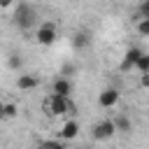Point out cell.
Wrapping results in <instances>:
<instances>
[{"instance_id":"obj_4","label":"cell","mask_w":149,"mask_h":149,"mask_svg":"<svg viewBox=\"0 0 149 149\" xmlns=\"http://www.w3.org/2000/svg\"><path fill=\"white\" fill-rule=\"evenodd\" d=\"M114 133H116L114 119H105V121H100V123L93 126V140H109Z\"/></svg>"},{"instance_id":"obj_16","label":"cell","mask_w":149,"mask_h":149,"mask_svg":"<svg viewBox=\"0 0 149 149\" xmlns=\"http://www.w3.org/2000/svg\"><path fill=\"white\" fill-rule=\"evenodd\" d=\"M74 63H65L63 68H61V77H70V74H74Z\"/></svg>"},{"instance_id":"obj_10","label":"cell","mask_w":149,"mask_h":149,"mask_svg":"<svg viewBox=\"0 0 149 149\" xmlns=\"http://www.w3.org/2000/svg\"><path fill=\"white\" fill-rule=\"evenodd\" d=\"M88 44H91V37H88L86 30L74 33V37H72V47H74V51H81V49H86Z\"/></svg>"},{"instance_id":"obj_8","label":"cell","mask_w":149,"mask_h":149,"mask_svg":"<svg viewBox=\"0 0 149 149\" xmlns=\"http://www.w3.org/2000/svg\"><path fill=\"white\" fill-rule=\"evenodd\" d=\"M140 56H142V51H140L137 47H130V49L126 51V56H123V61H121V70L126 72V70H130V68H135V63L140 61Z\"/></svg>"},{"instance_id":"obj_17","label":"cell","mask_w":149,"mask_h":149,"mask_svg":"<svg viewBox=\"0 0 149 149\" xmlns=\"http://www.w3.org/2000/svg\"><path fill=\"white\" fill-rule=\"evenodd\" d=\"M7 65H9L12 70H19V68H21V58H19V56H9V61H7Z\"/></svg>"},{"instance_id":"obj_19","label":"cell","mask_w":149,"mask_h":149,"mask_svg":"<svg viewBox=\"0 0 149 149\" xmlns=\"http://www.w3.org/2000/svg\"><path fill=\"white\" fill-rule=\"evenodd\" d=\"M140 86H144V88H149V72H144V74H140Z\"/></svg>"},{"instance_id":"obj_12","label":"cell","mask_w":149,"mask_h":149,"mask_svg":"<svg viewBox=\"0 0 149 149\" xmlns=\"http://www.w3.org/2000/svg\"><path fill=\"white\" fill-rule=\"evenodd\" d=\"M135 70H137L140 74L149 72V54H142V56H140V61L135 63Z\"/></svg>"},{"instance_id":"obj_21","label":"cell","mask_w":149,"mask_h":149,"mask_svg":"<svg viewBox=\"0 0 149 149\" xmlns=\"http://www.w3.org/2000/svg\"><path fill=\"white\" fill-rule=\"evenodd\" d=\"M0 119H5V102H0Z\"/></svg>"},{"instance_id":"obj_15","label":"cell","mask_w":149,"mask_h":149,"mask_svg":"<svg viewBox=\"0 0 149 149\" xmlns=\"http://www.w3.org/2000/svg\"><path fill=\"white\" fill-rule=\"evenodd\" d=\"M40 149H65V147L61 142H56V140H47V142L40 144Z\"/></svg>"},{"instance_id":"obj_14","label":"cell","mask_w":149,"mask_h":149,"mask_svg":"<svg viewBox=\"0 0 149 149\" xmlns=\"http://www.w3.org/2000/svg\"><path fill=\"white\" fill-rule=\"evenodd\" d=\"M137 33L142 37H149V19H137Z\"/></svg>"},{"instance_id":"obj_9","label":"cell","mask_w":149,"mask_h":149,"mask_svg":"<svg viewBox=\"0 0 149 149\" xmlns=\"http://www.w3.org/2000/svg\"><path fill=\"white\" fill-rule=\"evenodd\" d=\"M37 86H40V79L35 74H19V79H16V88L19 91H33Z\"/></svg>"},{"instance_id":"obj_7","label":"cell","mask_w":149,"mask_h":149,"mask_svg":"<svg viewBox=\"0 0 149 149\" xmlns=\"http://www.w3.org/2000/svg\"><path fill=\"white\" fill-rule=\"evenodd\" d=\"M54 93L61 95V98H70V93H72V81H70L68 77L54 79Z\"/></svg>"},{"instance_id":"obj_5","label":"cell","mask_w":149,"mask_h":149,"mask_svg":"<svg viewBox=\"0 0 149 149\" xmlns=\"http://www.w3.org/2000/svg\"><path fill=\"white\" fill-rule=\"evenodd\" d=\"M116 102H119V91L116 88H105V91H100V95H98V105L102 107V109H112V107H116Z\"/></svg>"},{"instance_id":"obj_6","label":"cell","mask_w":149,"mask_h":149,"mask_svg":"<svg viewBox=\"0 0 149 149\" xmlns=\"http://www.w3.org/2000/svg\"><path fill=\"white\" fill-rule=\"evenodd\" d=\"M77 133H79V123H77L74 119H68V121L61 126L58 137H61V140H74V137H77Z\"/></svg>"},{"instance_id":"obj_2","label":"cell","mask_w":149,"mask_h":149,"mask_svg":"<svg viewBox=\"0 0 149 149\" xmlns=\"http://www.w3.org/2000/svg\"><path fill=\"white\" fill-rule=\"evenodd\" d=\"M35 19H37V12L33 9V5H28V2H19L16 5V9H14V23L19 26V28H30L33 23H35Z\"/></svg>"},{"instance_id":"obj_22","label":"cell","mask_w":149,"mask_h":149,"mask_svg":"<svg viewBox=\"0 0 149 149\" xmlns=\"http://www.w3.org/2000/svg\"><path fill=\"white\" fill-rule=\"evenodd\" d=\"M79 149H93V147H79Z\"/></svg>"},{"instance_id":"obj_18","label":"cell","mask_w":149,"mask_h":149,"mask_svg":"<svg viewBox=\"0 0 149 149\" xmlns=\"http://www.w3.org/2000/svg\"><path fill=\"white\" fill-rule=\"evenodd\" d=\"M140 14H142V19H149V0H144L140 5Z\"/></svg>"},{"instance_id":"obj_11","label":"cell","mask_w":149,"mask_h":149,"mask_svg":"<svg viewBox=\"0 0 149 149\" xmlns=\"http://www.w3.org/2000/svg\"><path fill=\"white\" fill-rule=\"evenodd\" d=\"M114 126H116V130H119V133H130V128H133L130 119H128V116H123V114H119V116L114 119Z\"/></svg>"},{"instance_id":"obj_1","label":"cell","mask_w":149,"mask_h":149,"mask_svg":"<svg viewBox=\"0 0 149 149\" xmlns=\"http://www.w3.org/2000/svg\"><path fill=\"white\" fill-rule=\"evenodd\" d=\"M44 109H47V114H51V116H63V114H70V112L77 114V105L70 102L68 98L56 95V93H51V95L44 100Z\"/></svg>"},{"instance_id":"obj_13","label":"cell","mask_w":149,"mask_h":149,"mask_svg":"<svg viewBox=\"0 0 149 149\" xmlns=\"http://www.w3.org/2000/svg\"><path fill=\"white\" fill-rule=\"evenodd\" d=\"M14 116H19V105L5 102V119H14Z\"/></svg>"},{"instance_id":"obj_20","label":"cell","mask_w":149,"mask_h":149,"mask_svg":"<svg viewBox=\"0 0 149 149\" xmlns=\"http://www.w3.org/2000/svg\"><path fill=\"white\" fill-rule=\"evenodd\" d=\"M12 2H14V0H0V7H2V9H5V7H9V5H12Z\"/></svg>"},{"instance_id":"obj_3","label":"cell","mask_w":149,"mask_h":149,"mask_svg":"<svg viewBox=\"0 0 149 149\" xmlns=\"http://www.w3.org/2000/svg\"><path fill=\"white\" fill-rule=\"evenodd\" d=\"M35 40H37V44H42V47H51V44H56V40H58V30H56V26L54 23H42V26H37V30H35Z\"/></svg>"}]
</instances>
